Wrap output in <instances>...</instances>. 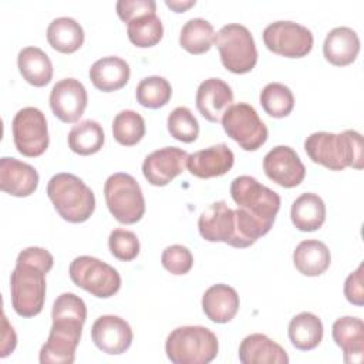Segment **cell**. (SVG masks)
<instances>
[{"label":"cell","mask_w":364,"mask_h":364,"mask_svg":"<svg viewBox=\"0 0 364 364\" xmlns=\"http://www.w3.org/2000/svg\"><path fill=\"white\" fill-rule=\"evenodd\" d=\"M17 67L21 77L34 87H44L53 78V63L38 47H24L18 51Z\"/></svg>","instance_id":"4316f807"},{"label":"cell","mask_w":364,"mask_h":364,"mask_svg":"<svg viewBox=\"0 0 364 364\" xmlns=\"http://www.w3.org/2000/svg\"><path fill=\"white\" fill-rule=\"evenodd\" d=\"M344 296L354 306L364 304V287H363V264L350 273L344 282Z\"/></svg>","instance_id":"60d3db41"},{"label":"cell","mask_w":364,"mask_h":364,"mask_svg":"<svg viewBox=\"0 0 364 364\" xmlns=\"http://www.w3.org/2000/svg\"><path fill=\"white\" fill-rule=\"evenodd\" d=\"M135 97L142 107L158 109L169 102L172 97V87L166 78L151 75L139 81L135 90Z\"/></svg>","instance_id":"e575fe53"},{"label":"cell","mask_w":364,"mask_h":364,"mask_svg":"<svg viewBox=\"0 0 364 364\" xmlns=\"http://www.w3.org/2000/svg\"><path fill=\"white\" fill-rule=\"evenodd\" d=\"M88 102L87 90L75 78H63L54 84L50 92V107L53 114L65 124L77 122Z\"/></svg>","instance_id":"9a60e30c"},{"label":"cell","mask_w":364,"mask_h":364,"mask_svg":"<svg viewBox=\"0 0 364 364\" xmlns=\"http://www.w3.org/2000/svg\"><path fill=\"white\" fill-rule=\"evenodd\" d=\"M186 158V151L176 146L156 149L144 159L142 173L151 185L165 186L183 172Z\"/></svg>","instance_id":"e0dca14e"},{"label":"cell","mask_w":364,"mask_h":364,"mask_svg":"<svg viewBox=\"0 0 364 364\" xmlns=\"http://www.w3.org/2000/svg\"><path fill=\"white\" fill-rule=\"evenodd\" d=\"M145 121L141 114L132 109L118 112L112 121V135L124 146L136 145L145 135Z\"/></svg>","instance_id":"836d02e7"},{"label":"cell","mask_w":364,"mask_h":364,"mask_svg":"<svg viewBox=\"0 0 364 364\" xmlns=\"http://www.w3.org/2000/svg\"><path fill=\"white\" fill-rule=\"evenodd\" d=\"M331 262V255L326 243L307 239L300 242L293 252L294 267L304 276H320L323 274Z\"/></svg>","instance_id":"484cf974"},{"label":"cell","mask_w":364,"mask_h":364,"mask_svg":"<svg viewBox=\"0 0 364 364\" xmlns=\"http://www.w3.org/2000/svg\"><path fill=\"white\" fill-rule=\"evenodd\" d=\"M68 148L78 155L87 156L98 152L104 145L102 127L92 119L81 121L68 132Z\"/></svg>","instance_id":"1f68e13d"},{"label":"cell","mask_w":364,"mask_h":364,"mask_svg":"<svg viewBox=\"0 0 364 364\" xmlns=\"http://www.w3.org/2000/svg\"><path fill=\"white\" fill-rule=\"evenodd\" d=\"M115 9L118 17L128 24L136 17L156 13V3L154 0H119Z\"/></svg>","instance_id":"ab89813d"},{"label":"cell","mask_w":364,"mask_h":364,"mask_svg":"<svg viewBox=\"0 0 364 364\" xmlns=\"http://www.w3.org/2000/svg\"><path fill=\"white\" fill-rule=\"evenodd\" d=\"M220 122L228 136L245 151H256L267 141V127L250 104H232Z\"/></svg>","instance_id":"30bf717a"},{"label":"cell","mask_w":364,"mask_h":364,"mask_svg":"<svg viewBox=\"0 0 364 364\" xmlns=\"http://www.w3.org/2000/svg\"><path fill=\"white\" fill-rule=\"evenodd\" d=\"M223 67L233 74H246L257 63V48L247 27L230 23L223 26L215 37Z\"/></svg>","instance_id":"ba28073f"},{"label":"cell","mask_w":364,"mask_h":364,"mask_svg":"<svg viewBox=\"0 0 364 364\" xmlns=\"http://www.w3.org/2000/svg\"><path fill=\"white\" fill-rule=\"evenodd\" d=\"M51 318L53 326L38 360L41 364H71L87 320V306L80 296L63 293L54 300Z\"/></svg>","instance_id":"6da1fadb"},{"label":"cell","mask_w":364,"mask_h":364,"mask_svg":"<svg viewBox=\"0 0 364 364\" xmlns=\"http://www.w3.org/2000/svg\"><path fill=\"white\" fill-rule=\"evenodd\" d=\"M105 203L111 215L124 225H132L145 213V199L136 179L125 172H117L104 183Z\"/></svg>","instance_id":"52a82bcc"},{"label":"cell","mask_w":364,"mask_h":364,"mask_svg":"<svg viewBox=\"0 0 364 364\" xmlns=\"http://www.w3.org/2000/svg\"><path fill=\"white\" fill-rule=\"evenodd\" d=\"M68 273L75 286L100 299H108L121 289V276L117 269L92 256L75 257L70 263Z\"/></svg>","instance_id":"9c48e42d"},{"label":"cell","mask_w":364,"mask_h":364,"mask_svg":"<svg viewBox=\"0 0 364 364\" xmlns=\"http://www.w3.org/2000/svg\"><path fill=\"white\" fill-rule=\"evenodd\" d=\"M13 141L20 154L28 158L40 156L50 144L46 115L36 107H24L11 121Z\"/></svg>","instance_id":"8fae6325"},{"label":"cell","mask_w":364,"mask_h":364,"mask_svg":"<svg viewBox=\"0 0 364 364\" xmlns=\"http://www.w3.org/2000/svg\"><path fill=\"white\" fill-rule=\"evenodd\" d=\"M358 53L360 38L353 28L341 26L327 33L323 44V54L330 64L336 67L350 65L355 61Z\"/></svg>","instance_id":"603a6c76"},{"label":"cell","mask_w":364,"mask_h":364,"mask_svg":"<svg viewBox=\"0 0 364 364\" xmlns=\"http://www.w3.org/2000/svg\"><path fill=\"white\" fill-rule=\"evenodd\" d=\"M230 195L237 208L243 209L269 230L272 229L280 209L277 192L262 185L253 176L240 175L232 181Z\"/></svg>","instance_id":"8992f818"},{"label":"cell","mask_w":364,"mask_h":364,"mask_svg":"<svg viewBox=\"0 0 364 364\" xmlns=\"http://www.w3.org/2000/svg\"><path fill=\"white\" fill-rule=\"evenodd\" d=\"M196 108L209 122H219L225 111L233 102V91L220 78H208L198 87L195 97Z\"/></svg>","instance_id":"d6986e66"},{"label":"cell","mask_w":364,"mask_h":364,"mask_svg":"<svg viewBox=\"0 0 364 364\" xmlns=\"http://www.w3.org/2000/svg\"><path fill=\"white\" fill-rule=\"evenodd\" d=\"M47 40L58 53L71 54L84 44V30L71 17H57L47 27Z\"/></svg>","instance_id":"f546056e"},{"label":"cell","mask_w":364,"mask_h":364,"mask_svg":"<svg viewBox=\"0 0 364 364\" xmlns=\"http://www.w3.org/2000/svg\"><path fill=\"white\" fill-rule=\"evenodd\" d=\"M263 41L267 50L277 55L300 58L313 48L311 31L294 21H274L263 30Z\"/></svg>","instance_id":"4fadbf2b"},{"label":"cell","mask_w":364,"mask_h":364,"mask_svg":"<svg viewBox=\"0 0 364 364\" xmlns=\"http://www.w3.org/2000/svg\"><path fill=\"white\" fill-rule=\"evenodd\" d=\"M198 229L208 242H223L233 247H249L242 236L236 212L225 200L210 203L199 216Z\"/></svg>","instance_id":"7c38bea8"},{"label":"cell","mask_w":364,"mask_h":364,"mask_svg":"<svg viewBox=\"0 0 364 364\" xmlns=\"http://www.w3.org/2000/svg\"><path fill=\"white\" fill-rule=\"evenodd\" d=\"M331 334L343 350V358L350 364H360L364 353V323L358 317L344 316L333 323Z\"/></svg>","instance_id":"44dd1931"},{"label":"cell","mask_w":364,"mask_h":364,"mask_svg":"<svg viewBox=\"0 0 364 364\" xmlns=\"http://www.w3.org/2000/svg\"><path fill=\"white\" fill-rule=\"evenodd\" d=\"M242 364H287L289 355L284 348L264 334L246 336L239 346Z\"/></svg>","instance_id":"7402d4cb"},{"label":"cell","mask_w":364,"mask_h":364,"mask_svg":"<svg viewBox=\"0 0 364 364\" xmlns=\"http://www.w3.org/2000/svg\"><path fill=\"white\" fill-rule=\"evenodd\" d=\"M91 338L102 353L118 355L131 347L134 333L128 321L119 316L105 314L94 321Z\"/></svg>","instance_id":"2e32d148"},{"label":"cell","mask_w":364,"mask_h":364,"mask_svg":"<svg viewBox=\"0 0 364 364\" xmlns=\"http://www.w3.org/2000/svg\"><path fill=\"white\" fill-rule=\"evenodd\" d=\"M168 131L176 141L191 144L199 135V122L189 108L176 107L166 119Z\"/></svg>","instance_id":"8d00e7d4"},{"label":"cell","mask_w":364,"mask_h":364,"mask_svg":"<svg viewBox=\"0 0 364 364\" xmlns=\"http://www.w3.org/2000/svg\"><path fill=\"white\" fill-rule=\"evenodd\" d=\"M239 306L237 291L223 283L210 286L202 296L203 313L213 323H229L236 316Z\"/></svg>","instance_id":"cb8c5ba5"},{"label":"cell","mask_w":364,"mask_h":364,"mask_svg":"<svg viewBox=\"0 0 364 364\" xmlns=\"http://www.w3.org/2000/svg\"><path fill=\"white\" fill-rule=\"evenodd\" d=\"M290 218L293 225L301 232H314L326 220L324 200L313 192L301 193L291 205Z\"/></svg>","instance_id":"83f0119b"},{"label":"cell","mask_w":364,"mask_h":364,"mask_svg":"<svg viewBox=\"0 0 364 364\" xmlns=\"http://www.w3.org/2000/svg\"><path fill=\"white\" fill-rule=\"evenodd\" d=\"M266 176L283 188L300 185L306 176V168L297 152L287 145H277L263 158Z\"/></svg>","instance_id":"5bb4252c"},{"label":"cell","mask_w":364,"mask_h":364,"mask_svg":"<svg viewBox=\"0 0 364 364\" xmlns=\"http://www.w3.org/2000/svg\"><path fill=\"white\" fill-rule=\"evenodd\" d=\"M53 255L37 246L21 250L10 276L11 306L21 317L41 313L46 300V274L53 269Z\"/></svg>","instance_id":"7a4b0ae2"},{"label":"cell","mask_w":364,"mask_h":364,"mask_svg":"<svg viewBox=\"0 0 364 364\" xmlns=\"http://www.w3.org/2000/svg\"><path fill=\"white\" fill-rule=\"evenodd\" d=\"M47 195L57 213L67 222L81 223L94 213V192L73 173L54 175L47 183Z\"/></svg>","instance_id":"277c9868"},{"label":"cell","mask_w":364,"mask_h":364,"mask_svg":"<svg viewBox=\"0 0 364 364\" xmlns=\"http://www.w3.org/2000/svg\"><path fill=\"white\" fill-rule=\"evenodd\" d=\"M260 104L264 112L273 118H284L294 108L291 90L282 82H270L260 92Z\"/></svg>","instance_id":"d590c367"},{"label":"cell","mask_w":364,"mask_h":364,"mask_svg":"<svg viewBox=\"0 0 364 364\" xmlns=\"http://www.w3.org/2000/svg\"><path fill=\"white\" fill-rule=\"evenodd\" d=\"M219 343L212 330L203 326H182L169 333L165 353L173 364H208L216 355Z\"/></svg>","instance_id":"5b68a950"},{"label":"cell","mask_w":364,"mask_h":364,"mask_svg":"<svg viewBox=\"0 0 364 364\" xmlns=\"http://www.w3.org/2000/svg\"><path fill=\"white\" fill-rule=\"evenodd\" d=\"M287 333L291 344L297 350L309 351L321 343L324 328L321 320L316 314L301 311L290 320Z\"/></svg>","instance_id":"f1b7e54d"},{"label":"cell","mask_w":364,"mask_h":364,"mask_svg":"<svg viewBox=\"0 0 364 364\" xmlns=\"http://www.w3.org/2000/svg\"><path fill=\"white\" fill-rule=\"evenodd\" d=\"M38 186V173L34 166L16 158L0 159V189L11 196L24 198Z\"/></svg>","instance_id":"ffe728a7"},{"label":"cell","mask_w":364,"mask_h":364,"mask_svg":"<svg viewBox=\"0 0 364 364\" xmlns=\"http://www.w3.org/2000/svg\"><path fill=\"white\" fill-rule=\"evenodd\" d=\"M304 149L314 164H320L330 171L363 168V136L354 129L340 134L313 132L306 138Z\"/></svg>","instance_id":"3957f363"},{"label":"cell","mask_w":364,"mask_h":364,"mask_svg":"<svg viewBox=\"0 0 364 364\" xmlns=\"http://www.w3.org/2000/svg\"><path fill=\"white\" fill-rule=\"evenodd\" d=\"M235 162V155L226 144H218L196 151L186 158L188 171L200 179L216 178L228 173Z\"/></svg>","instance_id":"ac0fdd59"},{"label":"cell","mask_w":364,"mask_h":364,"mask_svg":"<svg viewBox=\"0 0 364 364\" xmlns=\"http://www.w3.org/2000/svg\"><path fill=\"white\" fill-rule=\"evenodd\" d=\"M129 41L139 48L156 46L164 36V26L156 13L134 18L127 27Z\"/></svg>","instance_id":"d6a6232c"},{"label":"cell","mask_w":364,"mask_h":364,"mask_svg":"<svg viewBox=\"0 0 364 364\" xmlns=\"http://www.w3.org/2000/svg\"><path fill=\"white\" fill-rule=\"evenodd\" d=\"M108 246L114 257L122 262H131L139 255V239L131 230L117 228L109 233Z\"/></svg>","instance_id":"74e56055"},{"label":"cell","mask_w":364,"mask_h":364,"mask_svg":"<svg viewBox=\"0 0 364 364\" xmlns=\"http://www.w3.org/2000/svg\"><path fill=\"white\" fill-rule=\"evenodd\" d=\"M195 0H185V1H181V0H165V4L172 9L175 13H183L185 10H188L189 7L195 6Z\"/></svg>","instance_id":"7bdbcfd3"},{"label":"cell","mask_w":364,"mask_h":364,"mask_svg":"<svg viewBox=\"0 0 364 364\" xmlns=\"http://www.w3.org/2000/svg\"><path fill=\"white\" fill-rule=\"evenodd\" d=\"M161 263L169 273L175 276L186 274L193 266V256L186 246L171 245L164 249Z\"/></svg>","instance_id":"f35d334b"},{"label":"cell","mask_w":364,"mask_h":364,"mask_svg":"<svg viewBox=\"0 0 364 364\" xmlns=\"http://www.w3.org/2000/svg\"><path fill=\"white\" fill-rule=\"evenodd\" d=\"M129 64L117 55H108L97 60L90 68L92 85L102 92L121 90L129 80Z\"/></svg>","instance_id":"d4e9b609"},{"label":"cell","mask_w":364,"mask_h":364,"mask_svg":"<svg viewBox=\"0 0 364 364\" xmlns=\"http://www.w3.org/2000/svg\"><path fill=\"white\" fill-rule=\"evenodd\" d=\"M17 344V336L14 328L9 324L6 314H3V334H1V353L0 357H7L10 353L14 351Z\"/></svg>","instance_id":"b9f144b4"},{"label":"cell","mask_w":364,"mask_h":364,"mask_svg":"<svg viewBox=\"0 0 364 364\" xmlns=\"http://www.w3.org/2000/svg\"><path fill=\"white\" fill-rule=\"evenodd\" d=\"M213 26L200 17L188 20L179 34V46L191 54H205L215 43Z\"/></svg>","instance_id":"4dcf8cb0"}]
</instances>
